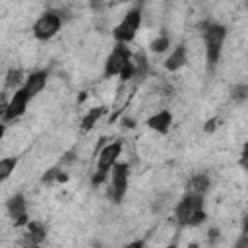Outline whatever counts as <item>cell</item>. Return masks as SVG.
Returning a JSON list of instances; mask_svg holds the SVG:
<instances>
[{"mask_svg": "<svg viewBox=\"0 0 248 248\" xmlns=\"http://www.w3.org/2000/svg\"><path fill=\"white\" fill-rule=\"evenodd\" d=\"M215 126H219V120H217V118H211V120L207 122V126H205V132H211V130H215Z\"/></svg>", "mask_w": 248, "mask_h": 248, "instance_id": "cell-20", "label": "cell"}, {"mask_svg": "<svg viewBox=\"0 0 248 248\" xmlns=\"http://www.w3.org/2000/svg\"><path fill=\"white\" fill-rule=\"evenodd\" d=\"M110 184H108V196L112 198L114 203H120L126 196L128 190V180H130V165L116 161L108 172Z\"/></svg>", "mask_w": 248, "mask_h": 248, "instance_id": "cell-6", "label": "cell"}, {"mask_svg": "<svg viewBox=\"0 0 248 248\" xmlns=\"http://www.w3.org/2000/svg\"><path fill=\"white\" fill-rule=\"evenodd\" d=\"M186 62H188V48H186V45L180 43L169 52V56L165 58L163 66H165L167 72H178V70H182L186 66Z\"/></svg>", "mask_w": 248, "mask_h": 248, "instance_id": "cell-12", "label": "cell"}, {"mask_svg": "<svg viewBox=\"0 0 248 248\" xmlns=\"http://www.w3.org/2000/svg\"><path fill=\"white\" fill-rule=\"evenodd\" d=\"M29 101H31V99L25 95V91H23L21 87H17V89L10 95V99H8V103H6V108H4V112H2V120H4V122H10V120H16V118L23 116L25 110H27Z\"/></svg>", "mask_w": 248, "mask_h": 248, "instance_id": "cell-8", "label": "cell"}, {"mask_svg": "<svg viewBox=\"0 0 248 248\" xmlns=\"http://www.w3.org/2000/svg\"><path fill=\"white\" fill-rule=\"evenodd\" d=\"M46 81H48V72L46 70H35V72L25 76V79L21 83V89L25 91V95L29 99H35L46 87Z\"/></svg>", "mask_w": 248, "mask_h": 248, "instance_id": "cell-10", "label": "cell"}, {"mask_svg": "<svg viewBox=\"0 0 248 248\" xmlns=\"http://www.w3.org/2000/svg\"><path fill=\"white\" fill-rule=\"evenodd\" d=\"M6 211H8V215L12 217V221H14L16 227H23V225L29 223L27 202H25V196H23L21 192H17V194H14V196L8 198V202H6Z\"/></svg>", "mask_w": 248, "mask_h": 248, "instance_id": "cell-9", "label": "cell"}, {"mask_svg": "<svg viewBox=\"0 0 248 248\" xmlns=\"http://www.w3.org/2000/svg\"><path fill=\"white\" fill-rule=\"evenodd\" d=\"M27 229H29V240H31V244H37V242H41L43 238H45V227L41 225V223H37V221H29L27 225H25Z\"/></svg>", "mask_w": 248, "mask_h": 248, "instance_id": "cell-17", "label": "cell"}, {"mask_svg": "<svg viewBox=\"0 0 248 248\" xmlns=\"http://www.w3.org/2000/svg\"><path fill=\"white\" fill-rule=\"evenodd\" d=\"M147 128L161 134V136H167L170 132V126H172V112L169 108H163V110H157L155 114H151L147 118Z\"/></svg>", "mask_w": 248, "mask_h": 248, "instance_id": "cell-11", "label": "cell"}, {"mask_svg": "<svg viewBox=\"0 0 248 248\" xmlns=\"http://www.w3.org/2000/svg\"><path fill=\"white\" fill-rule=\"evenodd\" d=\"M17 163H19V159H17L16 155L2 157V159H0V182H4L6 178L12 176V172H14L16 167H17Z\"/></svg>", "mask_w": 248, "mask_h": 248, "instance_id": "cell-14", "label": "cell"}, {"mask_svg": "<svg viewBox=\"0 0 248 248\" xmlns=\"http://www.w3.org/2000/svg\"><path fill=\"white\" fill-rule=\"evenodd\" d=\"M246 91H248V87H246L244 83H240V85H236V87L232 89V99H238V101H244V99H246Z\"/></svg>", "mask_w": 248, "mask_h": 248, "instance_id": "cell-19", "label": "cell"}, {"mask_svg": "<svg viewBox=\"0 0 248 248\" xmlns=\"http://www.w3.org/2000/svg\"><path fill=\"white\" fill-rule=\"evenodd\" d=\"M4 134H6V122L0 118V140L4 138Z\"/></svg>", "mask_w": 248, "mask_h": 248, "instance_id": "cell-21", "label": "cell"}, {"mask_svg": "<svg viewBox=\"0 0 248 248\" xmlns=\"http://www.w3.org/2000/svg\"><path fill=\"white\" fill-rule=\"evenodd\" d=\"M23 72L19 70V68H12L10 72H8V76H6V87L8 89H17V87H21V83H23Z\"/></svg>", "mask_w": 248, "mask_h": 248, "instance_id": "cell-16", "label": "cell"}, {"mask_svg": "<svg viewBox=\"0 0 248 248\" xmlns=\"http://www.w3.org/2000/svg\"><path fill=\"white\" fill-rule=\"evenodd\" d=\"M205 196L186 192L174 205V219L180 227H198L205 221Z\"/></svg>", "mask_w": 248, "mask_h": 248, "instance_id": "cell-1", "label": "cell"}, {"mask_svg": "<svg viewBox=\"0 0 248 248\" xmlns=\"http://www.w3.org/2000/svg\"><path fill=\"white\" fill-rule=\"evenodd\" d=\"M132 60V50L128 48V45L124 43H116L112 46V50L108 52L105 66H103V76L105 78H116L120 76V72L130 64Z\"/></svg>", "mask_w": 248, "mask_h": 248, "instance_id": "cell-7", "label": "cell"}, {"mask_svg": "<svg viewBox=\"0 0 248 248\" xmlns=\"http://www.w3.org/2000/svg\"><path fill=\"white\" fill-rule=\"evenodd\" d=\"M103 112H105V108L103 107H95V108H91V110H87V114L81 118V130H91L95 124H97V120L103 116Z\"/></svg>", "mask_w": 248, "mask_h": 248, "instance_id": "cell-15", "label": "cell"}, {"mask_svg": "<svg viewBox=\"0 0 248 248\" xmlns=\"http://www.w3.org/2000/svg\"><path fill=\"white\" fill-rule=\"evenodd\" d=\"M200 29H202L203 45H205L207 66L215 68L221 60V54H223V46H225V39H227V27L223 23L209 21V23H203Z\"/></svg>", "mask_w": 248, "mask_h": 248, "instance_id": "cell-2", "label": "cell"}, {"mask_svg": "<svg viewBox=\"0 0 248 248\" xmlns=\"http://www.w3.org/2000/svg\"><path fill=\"white\" fill-rule=\"evenodd\" d=\"M60 27H62V16H60L58 12L46 10V12H43V14L35 19L31 31H33V37H35L37 41H43V43H45V41H50V39L60 31Z\"/></svg>", "mask_w": 248, "mask_h": 248, "instance_id": "cell-5", "label": "cell"}, {"mask_svg": "<svg viewBox=\"0 0 248 248\" xmlns=\"http://www.w3.org/2000/svg\"><path fill=\"white\" fill-rule=\"evenodd\" d=\"M209 186H211L209 176H207L205 172H196V174H192V176L188 178V182H186V192H194V194L205 196L207 190H209Z\"/></svg>", "mask_w": 248, "mask_h": 248, "instance_id": "cell-13", "label": "cell"}, {"mask_svg": "<svg viewBox=\"0 0 248 248\" xmlns=\"http://www.w3.org/2000/svg\"><path fill=\"white\" fill-rule=\"evenodd\" d=\"M169 46H170V39H169L167 35H159V37L151 43V50H153V52H165Z\"/></svg>", "mask_w": 248, "mask_h": 248, "instance_id": "cell-18", "label": "cell"}, {"mask_svg": "<svg viewBox=\"0 0 248 248\" xmlns=\"http://www.w3.org/2000/svg\"><path fill=\"white\" fill-rule=\"evenodd\" d=\"M163 2H172V0H163Z\"/></svg>", "mask_w": 248, "mask_h": 248, "instance_id": "cell-22", "label": "cell"}, {"mask_svg": "<svg viewBox=\"0 0 248 248\" xmlns=\"http://www.w3.org/2000/svg\"><path fill=\"white\" fill-rule=\"evenodd\" d=\"M122 153V141L120 140H114V141H108L105 143L101 149H99V155H97V170L93 174V186H99L103 182L108 180V172L112 169V165L118 161Z\"/></svg>", "mask_w": 248, "mask_h": 248, "instance_id": "cell-3", "label": "cell"}, {"mask_svg": "<svg viewBox=\"0 0 248 248\" xmlns=\"http://www.w3.org/2000/svg\"><path fill=\"white\" fill-rule=\"evenodd\" d=\"M141 21H143L141 6H134V8H130V10L124 14V17L116 23V27L112 29V37H114V41H116V43L130 45V43L136 39L140 27H141Z\"/></svg>", "mask_w": 248, "mask_h": 248, "instance_id": "cell-4", "label": "cell"}]
</instances>
